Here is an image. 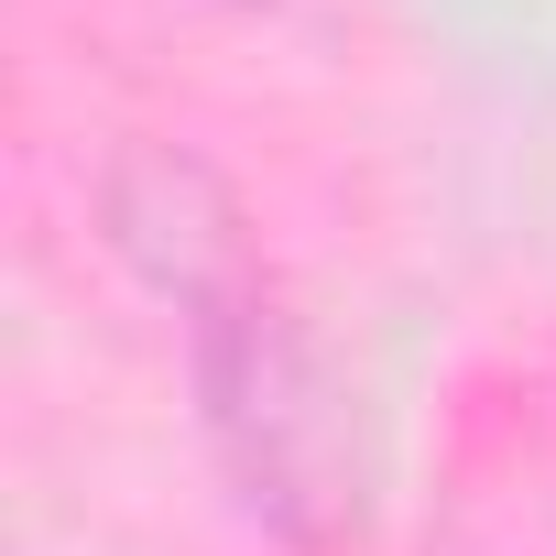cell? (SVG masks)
Listing matches in <instances>:
<instances>
[{"label":"cell","instance_id":"obj_1","mask_svg":"<svg viewBox=\"0 0 556 556\" xmlns=\"http://www.w3.org/2000/svg\"><path fill=\"white\" fill-rule=\"evenodd\" d=\"M197 350V404H207V447L229 469V491L295 545H339L361 523V415L339 393V371L317 361V339L285 317L273 285H240L218 306L186 317Z\"/></svg>","mask_w":556,"mask_h":556},{"label":"cell","instance_id":"obj_2","mask_svg":"<svg viewBox=\"0 0 556 556\" xmlns=\"http://www.w3.org/2000/svg\"><path fill=\"white\" fill-rule=\"evenodd\" d=\"M99 218L121 240V262L142 273L153 295H175L186 317L262 285V262H251V207L229 197V175L186 142H131L110 175H99Z\"/></svg>","mask_w":556,"mask_h":556}]
</instances>
